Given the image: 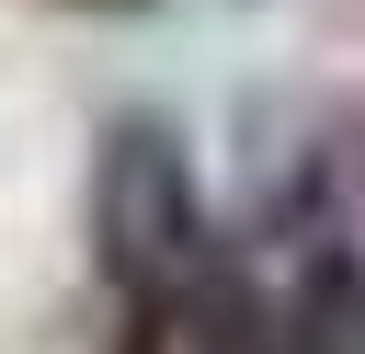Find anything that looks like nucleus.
<instances>
[{
	"label": "nucleus",
	"mask_w": 365,
	"mask_h": 354,
	"mask_svg": "<svg viewBox=\"0 0 365 354\" xmlns=\"http://www.w3.org/2000/svg\"><path fill=\"white\" fill-rule=\"evenodd\" d=\"M91 251L125 285V308L217 263L205 183H194V148H182L171 114H114L103 126V148H91Z\"/></svg>",
	"instance_id": "f257e3e1"
},
{
	"label": "nucleus",
	"mask_w": 365,
	"mask_h": 354,
	"mask_svg": "<svg viewBox=\"0 0 365 354\" xmlns=\"http://www.w3.org/2000/svg\"><path fill=\"white\" fill-rule=\"evenodd\" d=\"M114 354H285V308H274L240 263H205V274H182V285L137 297L125 331H114Z\"/></svg>",
	"instance_id": "f03ea898"
},
{
	"label": "nucleus",
	"mask_w": 365,
	"mask_h": 354,
	"mask_svg": "<svg viewBox=\"0 0 365 354\" xmlns=\"http://www.w3.org/2000/svg\"><path fill=\"white\" fill-rule=\"evenodd\" d=\"M285 354H365V274L331 263L285 297Z\"/></svg>",
	"instance_id": "7ed1b4c3"
},
{
	"label": "nucleus",
	"mask_w": 365,
	"mask_h": 354,
	"mask_svg": "<svg viewBox=\"0 0 365 354\" xmlns=\"http://www.w3.org/2000/svg\"><path fill=\"white\" fill-rule=\"evenodd\" d=\"M91 11H137V0H91Z\"/></svg>",
	"instance_id": "20e7f679"
}]
</instances>
